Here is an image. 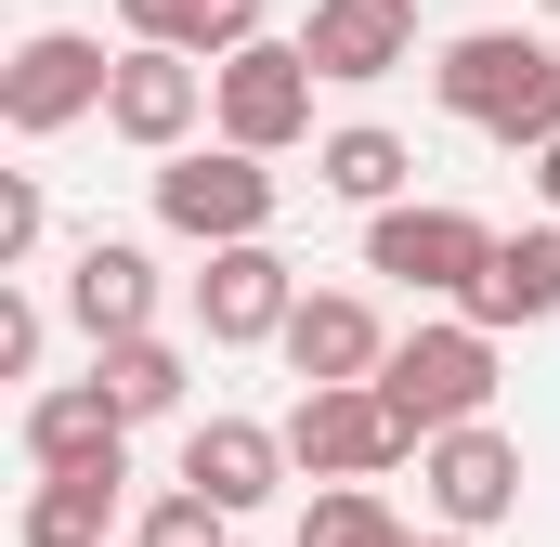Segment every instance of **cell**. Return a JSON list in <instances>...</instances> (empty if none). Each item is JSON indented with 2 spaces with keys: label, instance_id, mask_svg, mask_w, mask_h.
<instances>
[{
  "label": "cell",
  "instance_id": "6da1fadb",
  "mask_svg": "<svg viewBox=\"0 0 560 547\" xmlns=\"http://www.w3.org/2000/svg\"><path fill=\"white\" fill-rule=\"evenodd\" d=\"M430 92H443V118H469V131L509 143V156H535V143L560 131V53L522 39V26H469V39H443Z\"/></svg>",
  "mask_w": 560,
  "mask_h": 547
},
{
  "label": "cell",
  "instance_id": "7a4b0ae2",
  "mask_svg": "<svg viewBox=\"0 0 560 547\" xmlns=\"http://www.w3.org/2000/svg\"><path fill=\"white\" fill-rule=\"evenodd\" d=\"M275 209H287V183H275V156H248V143H170L156 156V222L183 235V248H235V235H275Z\"/></svg>",
  "mask_w": 560,
  "mask_h": 547
},
{
  "label": "cell",
  "instance_id": "3957f363",
  "mask_svg": "<svg viewBox=\"0 0 560 547\" xmlns=\"http://www.w3.org/2000/svg\"><path fill=\"white\" fill-rule=\"evenodd\" d=\"M378 392L405 430H456V417H495V326H469V313H430L392 339V365H378Z\"/></svg>",
  "mask_w": 560,
  "mask_h": 547
},
{
  "label": "cell",
  "instance_id": "277c9868",
  "mask_svg": "<svg viewBox=\"0 0 560 547\" xmlns=\"http://www.w3.org/2000/svg\"><path fill=\"white\" fill-rule=\"evenodd\" d=\"M287 456H300L313 482H392V469L418 456V430L392 417L378 379H313V392L287 405Z\"/></svg>",
  "mask_w": 560,
  "mask_h": 547
},
{
  "label": "cell",
  "instance_id": "5b68a950",
  "mask_svg": "<svg viewBox=\"0 0 560 547\" xmlns=\"http://www.w3.org/2000/svg\"><path fill=\"white\" fill-rule=\"evenodd\" d=\"M313 53L300 39H248V53H222L209 66V131L248 143V156H287V143H313Z\"/></svg>",
  "mask_w": 560,
  "mask_h": 547
},
{
  "label": "cell",
  "instance_id": "8992f818",
  "mask_svg": "<svg viewBox=\"0 0 560 547\" xmlns=\"http://www.w3.org/2000/svg\"><path fill=\"white\" fill-rule=\"evenodd\" d=\"M105 79H118V53L92 26H39V39L0 53V118L26 143H52V131H79V118H105Z\"/></svg>",
  "mask_w": 560,
  "mask_h": 547
},
{
  "label": "cell",
  "instance_id": "52a82bcc",
  "mask_svg": "<svg viewBox=\"0 0 560 547\" xmlns=\"http://www.w3.org/2000/svg\"><path fill=\"white\" fill-rule=\"evenodd\" d=\"M482 261H495V222H469V209H443V196L365 209V274H392V287H418V300H469Z\"/></svg>",
  "mask_w": 560,
  "mask_h": 547
},
{
  "label": "cell",
  "instance_id": "ba28073f",
  "mask_svg": "<svg viewBox=\"0 0 560 547\" xmlns=\"http://www.w3.org/2000/svg\"><path fill=\"white\" fill-rule=\"evenodd\" d=\"M287 313H300V261H287L275 235L209 248V274H196V326H209V352H261V339H287Z\"/></svg>",
  "mask_w": 560,
  "mask_h": 547
},
{
  "label": "cell",
  "instance_id": "9c48e42d",
  "mask_svg": "<svg viewBox=\"0 0 560 547\" xmlns=\"http://www.w3.org/2000/svg\"><path fill=\"white\" fill-rule=\"evenodd\" d=\"M418 496L456 522V535H495V522L522 509V443H509L495 417H456V430H430V443H418Z\"/></svg>",
  "mask_w": 560,
  "mask_h": 547
},
{
  "label": "cell",
  "instance_id": "30bf717a",
  "mask_svg": "<svg viewBox=\"0 0 560 547\" xmlns=\"http://www.w3.org/2000/svg\"><path fill=\"white\" fill-rule=\"evenodd\" d=\"M196 118H209V66H196V53H170V39H118L105 131L143 143V156H170V143H196Z\"/></svg>",
  "mask_w": 560,
  "mask_h": 547
},
{
  "label": "cell",
  "instance_id": "8fae6325",
  "mask_svg": "<svg viewBox=\"0 0 560 547\" xmlns=\"http://www.w3.org/2000/svg\"><path fill=\"white\" fill-rule=\"evenodd\" d=\"M300 53H313L326 92H378V79L418 66V0H313L300 13Z\"/></svg>",
  "mask_w": 560,
  "mask_h": 547
},
{
  "label": "cell",
  "instance_id": "7c38bea8",
  "mask_svg": "<svg viewBox=\"0 0 560 547\" xmlns=\"http://www.w3.org/2000/svg\"><path fill=\"white\" fill-rule=\"evenodd\" d=\"M287 379L313 392V379H378L392 365V326H378V300L365 287H300V313H287Z\"/></svg>",
  "mask_w": 560,
  "mask_h": 547
},
{
  "label": "cell",
  "instance_id": "4fadbf2b",
  "mask_svg": "<svg viewBox=\"0 0 560 547\" xmlns=\"http://www.w3.org/2000/svg\"><path fill=\"white\" fill-rule=\"evenodd\" d=\"M26 469H131V417L105 379H39L26 392Z\"/></svg>",
  "mask_w": 560,
  "mask_h": 547
},
{
  "label": "cell",
  "instance_id": "5bb4252c",
  "mask_svg": "<svg viewBox=\"0 0 560 547\" xmlns=\"http://www.w3.org/2000/svg\"><path fill=\"white\" fill-rule=\"evenodd\" d=\"M287 469H300V456H287V430H261V417H196V430H183V482H196V496H222L235 522H248V509H275Z\"/></svg>",
  "mask_w": 560,
  "mask_h": 547
},
{
  "label": "cell",
  "instance_id": "9a60e30c",
  "mask_svg": "<svg viewBox=\"0 0 560 547\" xmlns=\"http://www.w3.org/2000/svg\"><path fill=\"white\" fill-rule=\"evenodd\" d=\"M66 326L105 352V339H131L156 326V261H143L131 235H79V261H66Z\"/></svg>",
  "mask_w": 560,
  "mask_h": 547
},
{
  "label": "cell",
  "instance_id": "2e32d148",
  "mask_svg": "<svg viewBox=\"0 0 560 547\" xmlns=\"http://www.w3.org/2000/svg\"><path fill=\"white\" fill-rule=\"evenodd\" d=\"M456 313H469V326H495V339H509V326H548V313H560V222L495 235V261L469 274V300H456Z\"/></svg>",
  "mask_w": 560,
  "mask_h": 547
},
{
  "label": "cell",
  "instance_id": "e0dca14e",
  "mask_svg": "<svg viewBox=\"0 0 560 547\" xmlns=\"http://www.w3.org/2000/svg\"><path fill=\"white\" fill-rule=\"evenodd\" d=\"M118 482H131V469H39V496H26L13 547H105V522H118Z\"/></svg>",
  "mask_w": 560,
  "mask_h": 547
},
{
  "label": "cell",
  "instance_id": "ac0fdd59",
  "mask_svg": "<svg viewBox=\"0 0 560 547\" xmlns=\"http://www.w3.org/2000/svg\"><path fill=\"white\" fill-rule=\"evenodd\" d=\"M118 26H131V39H170V53H196V66H222V53L261 39V0H118Z\"/></svg>",
  "mask_w": 560,
  "mask_h": 547
},
{
  "label": "cell",
  "instance_id": "d6986e66",
  "mask_svg": "<svg viewBox=\"0 0 560 547\" xmlns=\"http://www.w3.org/2000/svg\"><path fill=\"white\" fill-rule=\"evenodd\" d=\"M405 170H418V156H405V131H378V118H352V131L313 143V183H326L339 209H392V196H405Z\"/></svg>",
  "mask_w": 560,
  "mask_h": 547
},
{
  "label": "cell",
  "instance_id": "ffe728a7",
  "mask_svg": "<svg viewBox=\"0 0 560 547\" xmlns=\"http://www.w3.org/2000/svg\"><path fill=\"white\" fill-rule=\"evenodd\" d=\"M92 379H105V392H118V417L143 430V417H183V379H196V365H183L156 326H131V339H105V352H92Z\"/></svg>",
  "mask_w": 560,
  "mask_h": 547
},
{
  "label": "cell",
  "instance_id": "44dd1931",
  "mask_svg": "<svg viewBox=\"0 0 560 547\" xmlns=\"http://www.w3.org/2000/svg\"><path fill=\"white\" fill-rule=\"evenodd\" d=\"M300 547H418V535H405V509H392L378 482H313Z\"/></svg>",
  "mask_w": 560,
  "mask_h": 547
},
{
  "label": "cell",
  "instance_id": "7402d4cb",
  "mask_svg": "<svg viewBox=\"0 0 560 547\" xmlns=\"http://www.w3.org/2000/svg\"><path fill=\"white\" fill-rule=\"evenodd\" d=\"M131 547H235V509L183 482V496H156V509H143V522H131Z\"/></svg>",
  "mask_w": 560,
  "mask_h": 547
},
{
  "label": "cell",
  "instance_id": "603a6c76",
  "mask_svg": "<svg viewBox=\"0 0 560 547\" xmlns=\"http://www.w3.org/2000/svg\"><path fill=\"white\" fill-rule=\"evenodd\" d=\"M39 235H52V196H39V170H0V274L39 261Z\"/></svg>",
  "mask_w": 560,
  "mask_h": 547
},
{
  "label": "cell",
  "instance_id": "cb8c5ba5",
  "mask_svg": "<svg viewBox=\"0 0 560 547\" xmlns=\"http://www.w3.org/2000/svg\"><path fill=\"white\" fill-rule=\"evenodd\" d=\"M39 339H52V313L0 274V379H39Z\"/></svg>",
  "mask_w": 560,
  "mask_h": 547
},
{
  "label": "cell",
  "instance_id": "d4e9b609",
  "mask_svg": "<svg viewBox=\"0 0 560 547\" xmlns=\"http://www.w3.org/2000/svg\"><path fill=\"white\" fill-rule=\"evenodd\" d=\"M535 196H548V222H560V131L535 143Z\"/></svg>",
  "mask_w": 560,
  "mask_h": 547
},
{
  "label": "cell",
  "instance_id": "484cf974",
  "mask_svg": "<svg viewBox=\"0 0 560 547\" xmlns=\"http://www.w3.org/2000/svg\"><path fill=\"white\" fill-rule=\"evenodd\" d=\"M418 547H482V535H456V522H443V535H418Z\"/></svg>",
  "mask_w": 560,
  "mask_h": 547
},
{
  "label": "cell",
  "instance_id": "4316f807",
  "mask_svg": "<svg viewBox=\"0 0 560 547\" xmlns=\"http://www.w3.org/2000/svg\"><path fill=\"white\" fill-rule=\"evenodd\" d=\"M548 13H560V0H548Z\"/></svg>",
  "mask_w": 560,
  "mask_h": 547
}]
</instances>
